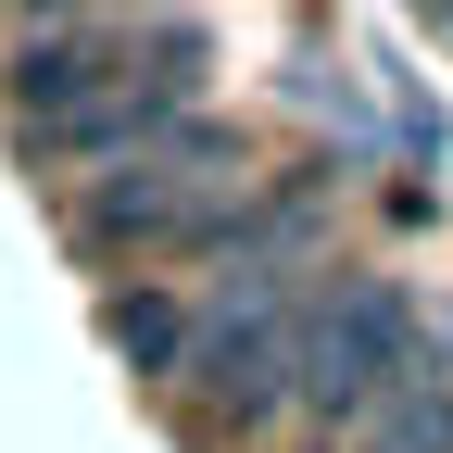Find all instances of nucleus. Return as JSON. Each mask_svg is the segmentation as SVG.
Here are the masks:
<instances>
[{"label":"nucleus","instance_id":"1","mask_svg":"<svg viewBox=\"0 0 453 453\" xmlns=\"http://www.w3.org/2000/svg\"><path fill=\"white\" fill-rule=\"evenodd\" d=\"M226 202H252V189H240V139L164 127L151 151H127V164H101V177H88L76 252H189Z\"/></svg>","mask_w":453,"mask_h":453},{"label":"nucleus","instance_id":"2","mask_svg":"<svg viewBox=\"0 0 453 453\" xmlns=\"http://www.w3.org/2000/svg\"><path fill=\"white\" fill-rule=\"evenodd\" d=\"M416 365H428L416 353V303L390 290V277H340V290L303 303V378H290V403L315 428H365Z\"/></svg>","mask_w":453,"mask_h":453},{"label":"nucleus","instance_id":"3","mask_svg":"<svg viewBox=\"0 0 453 453\" xmlns=\"http://www.w3.org/2000/svg\"><path fill=\"white\" fill-rule=\"evenodd\" d=\"M177 378H189V403L226 416V428L277 416V403H290V378H303V303L277 290V277H265V290H214Z\"/></svg>","mask_w":453,"mask_h":453},{"label":"nucleus","instance_id":"4","mask_svg":"<svg viewBox=\"0 0 453 453\" xmlns=\"http://www.w3.org/2000/svg\"><path fill=\"white\" fill-rule=\"evenodd\" d=\"M113 353H127V365H151V378H177L189 365V340H202V303L189 290H113Z\"/></svg>","mask_w":453,"mask_h":453},{"label":"nucleus","instance_id":"5","mask_svg":"<svg viewBox=\"0 0 453 453\" xmlns=\"http://www.w3.org/2000/svg\"><path fill=\"white\" fill-rule=\"evenodd\" d=\"M38 13H113V0H38Z\"/></svg>","mask_w":453,"mask_h":453},{"label":"nucleus","instance_id":"6","mask_svg":"<svg viewBox=\"0 0 453 453\" xmlns=\"http://www.w3.org/2000/svg\"><path fill=\"white\" fill-rule=\"evenodd\" d=\"M441 353H453V315H441Z\"/></svg>","mask_w":453,"mask_h":453},{"label":"nucleus","instance_id":"7","mask_svg":"<svg viewBox=\"0 0 453 453\" xmlns=\"http://www.w3.org/2000/svg\"><path fill=\"white\" fill-rule=\"evenodd\" d=\"M441 26H453V0H441Z\"/></svg>","mask_w":453,"mask_h":453}]
</instances>
